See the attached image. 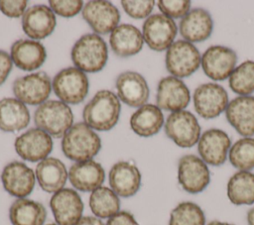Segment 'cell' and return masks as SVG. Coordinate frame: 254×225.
I'll return each mask as SVG.
<instances>
[{
  "label": "cell",
  "instance_id": "6da1fadb",
  "mask_svg": "<svg viewBox=\"0 0 254 225\" xmlns=\"http://www.w3.org/2000/svg\"><path fill=\"white\" fill-rule=\"evenodd\" d=\"M120 101L114 92L100 90L85 105L82 117L84 123L97 131H108L118 122Z\"/></svg>",
  "mask_w": 254,
  "mask_h": 225
},
{
  "label": "cell",
  "instance_id": "7a4b0ae2",
  "mask_svg": "<svg viewBox=\"0 0 254 225\" xmlns=\"http://www.w3.org/2000/svg\"><path fill=\"white\" fill-rule=\"evenodd\" d=\"M101 148L99 136L85 123L72 125L64 135L62 150L71 161L84 162L92 160Z\"/></svg>",
  "mask_w": 254,
  "mask_h": 225
},
{
  "label": "cell",
  "instance_id": "3957f363",
  "mask_svg": "<svg viewBox=\"0 0 254 225\" xmlns=\"http://www.w3.org/2000/svg\"><path fill=\"white\" fill-rule=\"evenodd\" d=\"M108 58L107 45L97 34H86L79 38L71 50V60L83 72L101 70Z\"/></svg>",
  "mask_w": 254,
  "mask_h": 225
},
{
  "label": "cell",
  "instance_id": "277c9868",
  "mask_svg": "<svg viewBox=\"0 0 254 225\" xmlns=\"http://www.w3.org/2000/svg\"><path fill=\"white\" fill-rule=\"evenodd\" d=\"M34 121L39 129L55 138H61L72 126L73 115L67 104L48 100L36 109Z\"/></svg>",
  "mask_w": 254,
  "mask_h": 225
},
{
  "label": "cell",
  "instance_id": "5b68a950",
  "mask_svg": "<svg viewBox=\"0 0 254 225\" xmlns=\"http://www.w3.org/2000/svg\"><path fill=\"white\" fill-rule=\"evenodd\" d=\"M201 63L199 51L194 45L185 40H180L167 50L166 67L175 77L182 78L191 75Z\"/></svg>",
  "mask_w": 254,
  "mask_h": 225
},
{
  "label": "cell",
  "instance_id": "8992f818",
  "mask_svg": "<svg viewBox=\"0 0 254 225\" xmlns=\"http://www.w3.org/2000/svg\"><path fill=\"white\" fill-rule=\"evenodd\" d=\"M55 94L64 103L78 104L87 95L88 79L86 74L76 67L62 69L52 82Z\"/></svg>",
  "mask_w": 254,
  "mask_h": 225
},
{
  "label": "cell",
  "instance_id": "52a82bcc",
  "mask_svg": "<svg viewBox=\"0 0 254 225\" xmlns=\"http://www.w3.org/2000/svg\"><path fill=\"white\" fill-rule=\"evenodd\" d=\"M166 135L181 148L193 147L200 138V126L195 116L187 110L172 112L165 123Z\"/></svg>",
  "mask_w": 254,
  "mask_h": 225
},
{
  "label": "cell",
  "instance_id": "ba28073f",
  "mask_svg": "<svg viewBox=\"0 0 254 225\" xmlns=\"http://www.w3.org/2000/svg\"><path fill=\"white\" fill-rule=\"evenodd\" d=\"M178 180L187 192L199 193L209 184L208 167L200 158L194 155L183 156L178 164Z\"/></svg>",
  "mask_w": 254,
  "mask_h": 225
},
{
  "label": "cell",
  "instance_id": "9c48e42d",
  "mask_svg": "<svg viewBox=\"0 0 254 225\" xmlns=\"http://www.w3.org/2000/svg\"><path fill=\"white\" fill-rule=\"evenodd\" d=\"M178 28L175 21L163 14H154L143 24V39L151 50L163 52L174 43Z\"/></svg>",
  "mask_w": 254,
  "mask_h": 225
},
{
  "label": "cell",
  "instance_id": "30bf717a",
  "mask_svg": "<svg viewBox=\"0 0 254 225\" xmlns=\"http://www.w3.org/2000/svg\"><path fill=\"white\" fill-rule=\"evenodd\" d=\"M50 76L39 71L17 78L13 83V92L18 100L29 105L43 104L52 91Z\"/></svg>",
  "mask_w": 254,
  "mask_h": 225
},
{
  "label": "cell",
  "instance_id": "8fae6325",
  "mask_svg": "<svg viewBox=\"0 0 254 225\" xmlns=\"http://www.w3.org/2000/svg\"><path fill=\"white\" fill-rule=\"evenodd\" d=\"M193 105L196 113L205 119L219 116L228 105L226 90L216 83H203L193 92Z\"/></svg>",
  "mask_w": 254,
  "mask_h": 225
},
{
  "label": "cell",
  "instance_id": "7c38bea8",
  "mask_svg": "<svg viewBox=\"0 0 254 225\" xmlns=\"http://www.w3.org/2000/svg\"><path fill=\"white\" fill-rule=\"evenodd\" d=\"M50 207L58 225H75L82 217L84 205L74 189L63 188L52 195Z\"/></svg>",
  "mask_w": 254,
  "mask_h": 225
},
{
  "label": "cell",
  "instance_id": "4fadbf2b",
  "mask_svg": "<svg viewBox=\"0 0 254 225\" xmlns=\"http://www.w3.org/2000/svg\"><path fill=\"white\" fill-rule=\"evenodd\" d=\"M17 154L28 162H41L45 160L53 150L52 136L47 132L33 128L23 133L15 140Z\"/></svg>",
  "mask_w": 254,
  "mask_h": 225
},
{
  "label": "cell",
  "instance_id": "5bb4252c",
  "mask_svg": "<svg viewBox=\"0 0 254 225\" xmlns=\"http://www.w3.org/2000/svg\"><path fill=\"white\" fill-rule=\"evenodd\" d=\"M237 61L236 53L224 46H211L201 56L203 72L213 80H224L230 76Z\"/></svg>",
  "mask_w": 254,
  "mask_h": 225
},
{
  "label": "cell",
  "instance_id": "9a60e30c",
  "mask_svg": "<svg viewBox=\"0 0 254 225\" xmlns=\"http://www.w3.org/2000/svg\"><path fill=\"white\" fill-rule=\"evenodd\" d=\"M1 181L4 189L10 195L25 198L34 189L36 174L26 164L15 161L4 167Z\"/></svg>",
  "mask_w": 254,
  "mask_h": 225
},
{
  "label": "cell",
  "instance_id": "2e32d148",
  "mask_svg": "<svg viewBox=\"0 0 254 225\" xmlns=\"http://www.w3.org/2000/svg\"><path fill=\"white\" fill-rule=\"evenodd\" d=\"M190 94L183 80L175 76H166L158 84L156 102L160 109L177 112L184 110L190 103Z\"/></svg>",
  "mask_w": 254,
  "mask_h": 225
},
{
  "label": "cell",
  "instance_id": "e0dca14e",
  "mask_svg": "<svg viewBox=\"0 0 254 225\" xmlns=\"http://www.w3.org/2000/svg\"><path fill=\"white\" fill-rule=\"evenodd\" d=\"M81 13L82 18L92 30L100 35L112 32L120 20L118 9L112 3L103 0L87 2L83 6Z\"/></svg>",
  "mask_w": 254,
  "mask_h": 225
},
{
  "label": "cell",
  "instance_id": "ac0fdd59",
  "mask_svg": "<svg viewBox=\"0 0 254 225\" xmlns=\"http://www.w3.org/2000/svg\"><path fill=\"white\" fill-rule=\"evenodd\" d=\"M230 147V138L224 131L209 129L200 136L197 152L206 165L218 167L225 163Z\"/></svg>",
  "mask_w": 254,
  "mask_h": 225
},
{
  "label": "cell",
  "instance_id": "d6986e66",
  "mask_svg": "<svg viewBox=\"0 0 254 225\" xmlns=\"http://www.w3.org/2000/svg\"><path fill=\"white\" fill-rule=\"evenodd\" d=\"M111 189L119 196L135 195L141 186V172L139 169L125 161L113 165L108 174Z\"/></svg>",
  "mask_w": 254,
  "mask_h": 225
},
{
  "label": "cell",
  "instance_id": "ffe728a7",
  "mask_svg": "<svg viewBox=\"0 0 254 225\" xmlns=\"http://www.w3.org/2000/svg\"><path fill=\"white\" fill-rule=\"evenodd\" d=\"M56 27V16L53 10L45 5H35L25 11L22 28L25 34L36 40L50 36Z\"/></svg>",
  "mask_w": 254,
  "mask_h": 225
},
{
  "label": "cell",
  "instance_id": "44dd1931",
  "mask_svg": "<svg viewBox=\"0 0 254 225\" xmlns=\"http://www.w3.org/2000/svg\"><path fill=\"white\" fill-rule=\"evenodd\" d=\"M118 97L131 107L145 105L149 98V86L146 79L138 72L125 71L116 79Z\"/></svg>",
  "mask_w": 254,
  "mask_h": 225
},
{
  "label": "cell",
  "instance_id": "7402d4cb",
  "mask_svg": "<svg viewBox=\"0 0 254 225\" xmlns=\"http://www.w3.org/2000/svg\"><path fill=\"white\" fill-rule=\"evenodd\" d=\"M225 116L229 124L241 136L254 135L253 96H238L232 99L225 109Z\"/></svg>",
  "mask_w": 254,
  "mask_h": 225
},
{
  "label": "cell",
  "instance_id": "603a6c76",
  "mask_svg": "<svg viewBox=\"0 0 254 225\" xmlns=\"http://www.w3.org/2000/svg\"><path fill=\"white\" fill-rule=\"evenodd\" d=\"M104 178V169L93 160L76 162L68 169L70 183L75 189L83 192H92L100 187Z\"/></svg>",
  "mask_w": 254,
  "mask_h": 225
},
{
  "label": "cell",
  "instance_id": "cb8c5ba5",
  "mask_svg": "<svg viewBox=\"0 0 254 225\" xmlns=\"http://www.w3.org/2000/svg\"><path fill=\"white\" fill-rule=\"evenodd\" d=\"M213 21L210 14L202 9L195 8L190 10L180 22V34L185 41L197 43L205 41L211 35Z\"/></svg>",
  "mask_w": 254,
  "mask_h": 225
},
{
  "label": "cell",
  "instance_id": "d4e9b609",
  "mask_svg": "<svg viewBox=\"0 0 254 225\" xmlns=\"http://www.w3.org/2000/svg\"><path fill=\"white\" fill-rule=\"evenodd\" d=\"M36 178L43 190L56 193L64 188L68 172L64 164L56 158H46L36 167Z\"/></svg>",
  "mask_w": 254,
  "mask_h": 225
},
{
  "label": "cell",
  "instance_id": "484cf974",
  "mask_svg": "<svg viewBox=\"0 0 254 225\" xmlns=\"http://www.w3.org/2000/svg\"><path fill=\"white\" fill-rule=\"evenodd\" d=\"M47 57L45 47L37 41L19 40L11 47V58L22 70H34L43 65Z\"/></svg>",
  "mask_w": 254,
  "mask_h": 225
},
{
  "label": "cell",
  "instance_id": "4316f807",
  "mask_svg": "<svg viewBox=\"0 0 254 225\" xmlns=\"http://www.w3.org/2000/svg\"><path fill=\"white\" fill-rule=\"evenodd\" d=\"M143 35L133 25L122 24L117 26L110 34L109 44L118 56H130L138 54L143 48Z\"/></svg>",
  "mask_w": 254,
  "mask_h": 225
},
{
  "label": "cell",
  "instance_id": "83f0119b",
  "mask_svg": "<svg viewBox=\"0 0 254 225\" xmlns=\"http://www.w3.org/2000/svg\"><path fill=\"white\" fill-rule=\"evenodd\" d=\"M30 122V112L26 105L16 98L0 100V129L17 132L25 129Z\"/></svg>",
  "mask_w": 254,
  "mask_h": 225
},
{
  "label": "cell",
  "instance_id": "f1b7e54d",
  "mask_svg": "<svg viewBox=\"0 0 254 225\" xmlns=\"http://www.w3.org/2000/svg\"><path fill=\"white\" fill-rule=\"evenodd\" d=\"M9 218L12 225H44L47 210L38 201L18 198L10 206Z\"/></svg>",
  "mask_w": 254,
  "mask_h": 225
},
{
  "label": "cell",
  "instance_id": "f546056e",
  "mask_svg": "<svg viewBox=\"0 0 254 225\" xmlns=\"http://www.w3.org/2000/svg\"><path fill=\"white\" fill-rule=\"evenodd\" d=\"M164 124V115L157 105L145 104L137 109L130 118V127L141 137L157 134Z\"/></svg>",
  "mask_w": 254,
  "mask_h": 225
},
{
  "label": "cell",
  "instance_id": "4dcf8cb0",
  "mask_svg": "<svg viewBox=\"0 0 254 225\" xmlns=\"http://www.w3.org/2000/svg\"><path fill=\"white\" fill-rule=\"evenodd\" d=\"M227 197L235 205L254 204V173L246 170L235 172L227 182Z\"/></svg>",
  "mask_w": 254,
  "mask_h": 225
},
{
  "label": "cell",
  "instance_id": "1f68e13d",
  "mask_svg": "<svg viewBox=\"0 0 254 225\" xmlns=\"http://www.w3.org/2000/svg\"><path fill=\"white\" fill-rule=\"evenodd\" d=\"M89 207L95 217L110 218L119 212L120 200L111 188L100 186L91 192Z\"/></svg>",
  "mask_w": 254,
  "mask_h": 225
},
{
  "label": "cell",
  "instance_id": "d6a6232c",
  "mask_svg": "<svg viewBox=\"0 0 254 225\" xmlns=\"http://www.w3.org/2000/svg\"><path fill=\"white\" fill-rule=\"evenodd\" d=\"M230 164L239 170L254 169V139L244 137L236 141L228 152Z\"/></svg>",
  "mask_w": 254,
  "mask_h": 225
},
{
  "label": "cell",
  "instance_id": "836d02e7",
  "mask_svg": "<svg viewBox=\"0 0 254 225\" xmlns=\"http://www.w3.org/2000/svg\"><path fill=\"white\" fill-rule=\"evenodd\" d=\"M230 89L241 96L254 92V61L246 60L234 68L228 77Z\"/></svg>",
  "mask_w": 254,
  "mask_h": 225
},
{
  "label": "cell",
  "instance_id": "e575fe53",
  "mask_svg": "<svg viewBox=\"0 0 254 225\" xmlns=\"http://www.w3.org/2000/svg\"><path fill=\"white\" fill-rule=\"evenodd\" d=\"M169 225H205V215L196 203L184 201L172 210Z\"/></svg>",
  "mask_w": 254,
  "mask_h": 225
},
{
  "label": "cell",
  "instance_id": "d590c367",
  "mask_svg": "<svg viewBox=\"0 0 254 225\" xmlns=\"http://www.w3.org/2000/svg\"><path fill=\"white\" fill-rule=\"evenodd\" d=\"M191 2L189 0L181 1H166L161 0L158 2V7L163 15L173 18H184L190 9Z\"/></svg>",
  "mask_w": 254,
  "mask_h": 225
},
{
  "label": "cell",
  "instance_id": "8d00e7d4",
  "mask_svg": "<svg viewBox=\"0 0 254 225\" xmlns=\"http://www.w3.org/2000/svg\"><path fill=\"white\" fill-rule=\"evenodd\" d=\"M121 5L124 11L130 17L134 19H143L150 15L152 12L155 1L147 0V1H121Z\"/></svg>",
  "mask_w": 254,
  "mask_h": 225
},
{
  "label": "cell",
  "instance_id": "74e56055",
  "mask_svg": "<svg viewBox=\"0 0 254 225\" xmlns=\"http://www.w3.org/2000/svg\"><path fill=\"white\" fill-rule=\"evenodd\" d=\"M49 3L53 12L65 18L75 16L81 11L83 7V2L80 0H73V1L51 0L49 1Z\"/></svg>",
  "mask_w": 254,
  "mask_h": 225
},
{
  "label": "cell",
  "instance_id": "f35d334b",
  "mask_svg": "<svg viewBox=\"0 0 254 225\" xmlns=\"http://www.w3.org/2000/svg\"><path fill=\"white\" fill-rule=\"evenodd\" d=\"M28 1L19 0V1H6L0 0V11L11 18H19L24 15Z\"/></svg>",
  "mask_w": 254,
  "mask_h": 225
},
{
  "label": "cell",
  "instance_id": "ab89813d",
  "mask_svg": "<svg viewBox=\"0 0 254 225\" xmlns=\"http://www.w3.org/2000/svg\"><path fill=\"white\" fill-rule=\"evenodd\" d=\"M105 225H139L133 214L128 211H119L108 218Z\"/></svg>",
  "mask_w": 254,
  "mask_h": 225
},
{
  "label": "cell",
  "instance_id": "60d3db41",
  "mask_svg": "<svg viewBox=\"0 0 254 225\" xmlns=\"http://www.w3.org/2000/svg\"><path fill=\"white\" fill-rule=\"evenodd\" d=\"M13 66L11 56L0 50V85H2L8 77Z\"/></svg>",
  "mask_w": 254,
  "mask_h": 225
},
{
  "label": "cell",
  "instance_id": "b9f144b4",
  "mask_svg": "<svg viewBox=\"0 0 254 225\" xmlns=\"http://www.w3.org/2000/svg\"><path fill=\"white\" fill-rule=\"evenodd\" d=\"M75 225H104L103 222L95 216H83Z\"/></svg>",
  "mask_w": 254,
  "mask_h": 225
},
{
  "label": "cell",
  "instance_id": "7bdbcfd3",
  "mask_svg": "<svg viewBox=\"0 0 254 225\" xmlns=\"http://www.w3.org/2000/svg\"><path fill=\"white\" fill-rule=\"evenodd\" d=\"M246 218L248 225H254V206L248 210Z\"/></svg>",
  "mask_w": 254,
  "mask_h": 225
},
{
  "label": "cell",
  "instance_id": "ee69618b",
  "mask_svg": "<svg viewBox=\"0 0 254 225\" xmlns=\"http://www.w3.org/2000/svg\"><path fill=\"white\" fill-rule=\"evenodd\" d=\"M206 225H235V224H232V223H228V222H221V221H217V220H214V221H211V222L207 223Z\"/></svg>",
  "mask_w": 254,
  "mask_h": 225
},
{
  "label": "cell",
  "instance_id": "f6af8a7d",
  "mask_svg": "<svg viewBox=\"0 0 254 225\" xmlns=\"http://www.w3.org/2000/svg\"><path fill=\"white\" fill-rule=\"evenodd\" d=\"M47 225H58V224H54V223H52V224H47Z\"/></svg>",
  "mask_w": 254,
  "mask_h": 225
}]
</instances>
